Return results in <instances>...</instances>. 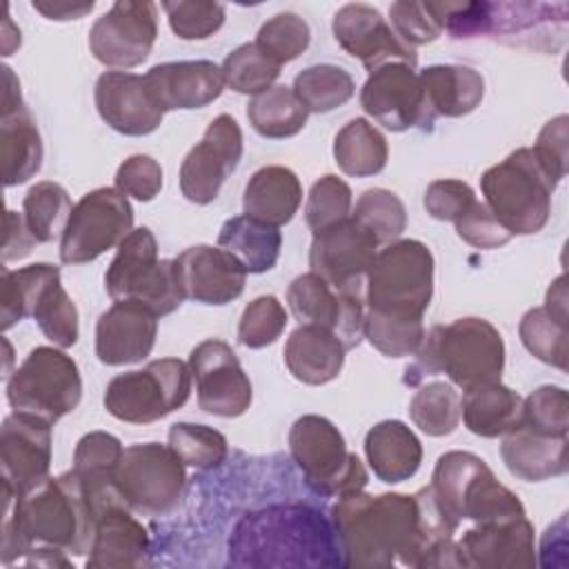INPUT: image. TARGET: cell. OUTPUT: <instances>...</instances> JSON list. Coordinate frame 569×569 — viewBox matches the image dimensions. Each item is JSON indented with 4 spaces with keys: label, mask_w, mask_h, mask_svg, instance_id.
Returning a JSON list of instances; mask_svg holds the SVG:
<instances>
[{
    "label": "cell",
    "mask_w": 569,
    "mask_h": 569,
    "mask_svg": "<svg viewBox=\"0 0 569 569\" xmlns=\"http://www.w3.org/2000/svg\"><path fill=\"white\" fill-rule=\"evenodd\" d=\"M329 518L340 538L345 567L365 569L422 567L427 553L458 529L438 509L429 487L413 496L353 491L338 498Z\"/></svg>",
    "instance_id": "1"
},
{
    "label": "cell",
    "mask_w": 569,
    "mask_h": 569,
    "mask_svg": "<svg viewBox=\"0 0 569 569\" xmlns=\"http://www.w3.org/2000/svg\"><path fill=\"white\" fill-rule=\"evenodd\" d=\"M2 565L24 558L31 547H56L73 556L91 551L96 516L73 469L18 496L2 482Z\"/></svg>",
    "instance_id": "2"
},
{
    "label": "cell",
    "mask_w": 569,
    "mask_h": 569,
    "mask_svg": "<svg viewBox=\"0 0 569 569\" xmlns=\"http://www.w3.org/2000/svg\"><path fill=\"white\" fill-rule=\"evenodd\" d=\"M233 567H345L338 531L325 513L305 502L269 505L244 513L229 538Z\"/></svg>",
    "instance_id": "3"
},
{
    "label": "cell",
    "mask_w": 569,
    "mask_h": 569,
    "mask_svg": "<svg viewBox=\"0 0 569 569\" xmlns=\"http://www.w3.org/2000/svg\"><path fill=\"white\" fill-rule=\"evenodd\" d=\"M416 362L407 367L405 382L418 385L425 376L447 373L462 391L498 382L505 369V342L485 318H458L425 333Z\"/></svg>",
    "instance_id": "4"
},
{
    "label": "cell",
    "mask_w": 569,
    "mask_h": 569,
    "mask_svg": "<svg viewBox=\"0 0 569 569\" xmlns=\"http://www.w3.org/2000/svg\"><path fill=\"white\" fill-rule=\"evenodd\" d=\"M438 509L451 525L487 522L527 516L520 498L500 485L482 458L469 451H447L438 458L431 485Z\"/></svg>",
    "instance_id": "5"
},
{
    "label": "cell",
    "mask_w": 569,
    "mask_h": 569,
    "mask_svg": "<svg viewBox=\"0 0 569 569\" xmlns=\"http://www.w3.org/2000/svg\"><path fill=\"white\" fill-rule=\"evenodd\" d=\"M433 296V256L420 240H393L378 249L367 278V311L422 320Z\"/></svg>",
    "instance_id": "6"
},
{
    "label": "cell",
    "mask_w": 569,
    "mask_h": 569,
    "mask_svg": "<svg viewBox=\"0 0 569 569\" xmlns=\"http://www.w3.org/2000/svg\"><path fill=\"white\" fill-rule=\"evenodd\" d=\"M485 204L511 236L538 233L551 216L556 182L545 173L531 147H520L480 178Z\"/></svg>",
    "instance_id": "7"
},
{
    "label": "cell",
    "mask_w": 569,
    "mask_h": 569,
    "mask_svg": "<svg viewBox=\"0 0 569 569\" xmlns=\"http://www.w3.org/2000/svg\"><path fill=\"white\" fill-rule=\"evenodd\" d=\"M289 451L307 485L320 496L342 498L362 491L369 480L362 460L347 449L338 427L322 416L307 413L291 425Z\"/></svg>",
    "instance_id": "8"
},
{
    "label": "cell",
    "mask_w": 569,
    "mask_h": 569,
    "mask_svg": "<svg viewBox=\"0 0 569 569\" xmlns=\"http://www.w3.org/2000/svg\"><path fill=\"white\" fill-rule=\"evenodd\" d=\"M80 398V369L60 347L31 349L7 380V400L13 411L40 416L51 425L71 413Z\"/></svg>",
    "instance_id": "9"
},
{
    "label": "cell",
    "mask_w": 569,
    "mask_h": 569,
    "mask_svg": "<svg viewBox=\"0 0 569 569\" xmlns=\"http://www.w3.org/2000/svg\"><path fill=\"white\" fill-rule=\"evenodd\" d=\"M191 378L189 365L178 358L151 360L142 369L111 378L104 391V409L122 422H156L189 400Z\"/></svg>",
    "instance_id": "10"
},
{
    "label": "cell",
    "mask_w": 569,
    "mask_h": 569,
    "mask_svg": "<svg viewBox=\"0 0 569 569\" xmlns=\"http://www.w3.org/2000/svg\"><path fill=\"white\" fill-rule=\"evenodd\" d=\"M184 467L169 445L140 442L122 451L113 480L133 511L160 516L180 502L187 485Z\"/></svg>",
    "instance_id": "11"
},
{
    "label": "cell",
    "mask_w": 569,
    "mask_h": 569,
    "mask_svg": "<svg viewBox=\"0 0 569 569\" xmlns=\"http://www.w3.org/2000/svg\"><path fill=\"white\" fill-rule=\"evenodd\" d=\"M133 231L129 198L116 187H100L84 193L71 209L60 236V260L84 264L118 247Z\"/></svg>",
    "instance_id": "12"
},
{
    "label": "cell",
    "mask_w": 569,
    "mask_h": 569,
    "mask_svg": "<svg viewBox=\"0 0 569 569\" xmlns=\"http://www.w3.org/2000/svg\"><path fill=\"white\" fill-rule=\"evenodd\" d=\"M158 36V7L149 0H118L89 31V49L104 67L124 71L142 64Z\"/></svg>",
    "instance_id": "13"
},
{
    "label": "cell",
    "mask_w": 569,
    "mask_h": 569,
    "mask_svg": "<svg viewBox=\"0 0 569 569\" xmlns=\"http://www.w3.org/2000/svg\"><path fill=\"white\" fill-rule=\"evenodd\" d=\"M287 302L300 325H318L333 331L347 351L365 338V291L336 289L309 271L291 280Z\"/></svg>",
    "instance_id": "14"
},
{
    "label": "cell",
    "mask_w": 569,
    "mask_h": 569,
    "mask_svg": "<svg viewBox=\"0 0 569 569\" xmlns=\"http://www.w3.org/2000/svg\"><path fill=\"white\" fill-rule=\"evenodd\" d=\"M360 104L367 116L389 131L431 129L436 120L416 67L405 62H387L369 71L360 91Z\"/></svg>",
    "instance_id": "15"
},
{
    "label": "cell",
    "mask_w": 569,
    "mask_h": 569,
    "mask_svg": "<svg viewBox=\"0 0 569 569\" xmlns=\"http://www.w3.org/2000/svg\"><path fill=\"white\" fill-rule=\"evenodd\" d=\"M189 369L202 411L220 418H238L249 409L253 398L251 380L224 340L207 338L198 342L191 349Z\"/></svg>",
    "instance_id": "16"
},
{
    "label": "cell",
    "mask_w": 569,
    "mask_h": 569,
    "mask_svg": "<svg viewBox=\"0 0 569 569\" xmlns=\"http://www.w3.org/2000/svg\"><path fill=\"white\" fill-rule=\"evenodd\" d=\"M242 158V131L236 118H213L202 140L189 149L180 164V191L193 204H209L218 198L227 176Z\"/></svg>",
    "instance_id": "17"
},
{
    "label": "cell",
    "mask_w": 569,
    "mask_h": 569,
    "mask_svg": "<svg viewBox=\"0 0 569 569\" xmlns=\"http://www.w3.org/2000/svg\"><path fill=\"white\" fill-rule=\"evenodd\" d=\"M378 247V240L349 216L313 233L309 267L336 289L365 291V278Z\"/></svg>",
    "instance_id": "18"
},
{
    "label": "cell",
    "mask_w": 569,
    "mask_h": 569,
    "mask_svg": "<svg viewBox=\"0 0 569 569\" xmlns=\"http://www.w3.org/2000/svg\"><path fill=\"white\" fill-rule=\"evenodd\" d=\"M336 42L353 58H358L369 71L387 62H405L416 67L418 53L409 47L382 13L369 4L351 2L336 11L333 22Z\"/></svg>",
    "instance_id": "19"
},
{
    "label": "cell",
    "mask_w": 569,
    "mask_h": 569,
    "mask_svg": "<svg viewBox=\"0 0 569 569\" xmlns=\"http://www.w3.org/2000/svg\"><path fill=\"white\" fill-rule=\"evenodd\" d=\"M0 462L2 482L16 496L47 480L51 467V422L27 411L9 413L0 431Z\"/></svg>",
    "instance_id": "20"
},
{
    "label": "cell",
    "mask_w": 569,
    "mask_h": 569,
    "mask_svg": "<svg viewBox=\"0 0 569 569\" xmlns=\"http://www.w3.org/2000/svg\"><path fill=\"white\" fill-rule=\"evenodd\" d=\"M158 336V316L142 302L124 298L98 318L96 356L100 362L120 367L144 360Z\"/></svg>",
    "instance_id": "21"
},
{
    "label": "cell",
    "mask_w": 569,
    "mask_h": 569,
    "mask_svg": "<svg viewBox=\"0 0 569 569\" xmlns=\"http://www.w3.org/2000/svg\"><path fill=\"white\" fill-rule=\"evenodd\" d=\"M458 545L467 567L531 569L536 565L533 525L527 516L476 522Z\"/></svg>",
    "instance_id": "22"
},
{
    "label": "cell",
    "mask_w": 569,
    "mask_h": 569,
    "mask_svg": "<svg viewBox=\"0 0 569 569\" xmlns=\"http://www.w3.org/2000/svg\"><path fill=\"white\" fill-rule=\"evenodd\" d=\"M93 98L100 118L122 136H149L164 116L153 102L144 78L131 71H104L96 80Z\"/></svg>",
    "instance_id": "23"
},
{
    "label": "cell",
    "mask_w": 569,
    "mask_h": 569,
    "mask_svg": "<svg viewBox=\"0 0 569 569\" xmlns=\"http://www.w3.org/2000/svg\"><path fill=\"white\" fill-rule=\"evenodd\" d=\"M151 562V542L144 525L124 500L96 511V533L87 558L89 569H131Z\"/></svg>",
    "instance_id": "24"
},
{
    "label": "cell",
    "mask_w": 569,
    "mask_h": 569,
    "mask_svg": "<svg viewBox=\"0 0 569 569\" xmlns=\"http://www.w3.org/2000/svg\"><path fill=\"white\" fill-rule=\"evenodd\" d=\"M184 300L200 305H227L244 291L247 271L220 247L198 244L173 258Z\"/></svg>",
    "instance_id": "25"
},
{
    "label": "cell",
    "mask_w": 569,
    "mask_h": 569,
    "mask_svg": "<svg viewBox=\"0 0 569 569\" xmlns=\"http://www.w3.org/2000/svg\"><path fill=\"white\" fill-rule=\"evenodd\" d=\"M142 78L162 111L202 109L220 98L224 87L222 71L211 60L162 62L151 67Z\"/></svg>",
    "instance_id": "26"
},
{
    "label": "cell",
    "mask_w": 569,
    "mask_h": 569,
    "mask_svg": "<svg viewBox=\"0 0 569 569\" xmlns=\"http://www.w3.org/2000/svg\"><path fill=\"white\" fill-rule=\"evenodd\" d=\"M500 456L507 469L527 482H542L567 473V436H547L518 425L500 445Z\"/></svg>",
    "instance_id": "27"
},
{
    "label": "cell",
    "mask_w": 569,
    "mask_h": 569,
    "mask_svg": "<svg viewBox=\"0 0 569 569\" xmlns=\"http://www.w3.org/2000/svg\"><path fill=\"white\" fill-rule=\"evenodd\" d=\"M282 353L296 380L318 387L338 378L347 349L333 331L318 325H300L287 338Z\"/></svg>",
    "instance_id": "28"
},
{
    "label": "cell",
    "mask_w": 569,
    "mask_h": 569,
    "mask_svg": "<svg viewBox=\"0 0 569 569\" xmlns=\"http://www.w3.org/2000/svg\"><path fill=\"white\" fill-rule=\"evenodd\" d=\"M365 456L378 480L398 485L420 469L422 445L405 422L382 420L367 431Z\"/></svg>",
    "instance_id": "29"
},
{
    "label": "cell",
    "mask_w": 569,
    "mask_h": 569,
    "mask_svg": "<svg viewBox=\"0 0 569 569\" xmlns=\"http://www.w3.org/2000/svg\"><path fill=\"white\" fill-rule=\"evenodd\" d=\"M302 202V184L298 176L282 164H267L258 169L242 196L244 216L267 222L271 227L287 224Z\"/></svg>",
    "instance_id": "30"
},
{
    "label": "cell",
    "mask_w": 569,
    "mask_h": 569,
    "mask_svg": "<svg viewBox=\"0 0 569 569\" xmlns=\"http://www.w3.org/2000/svg\"><path fill=\"white\" fill-rule=\"evenodd\" d=\"M418 76L429 109L436 118L467 116L480 104L485 96L482 76L465 64H431Z\"/></svg>",
    "instance_id": "31"
},
{
    "label": "cell",
    "mask_w": 569,
    "mask_h": 569,
    "mask_svg": "<svg viewBox=\"0 0 569 569\" xmlns=\"http://www.w3.org/2000/svg\"><path fill=\"white\" fill-rule=\"evenodd\" d=\"M160 258H158V242L151 229L140 227L133 229L120 244L118 251L107 267L104 273V289L113 300L138 298L142 289L149 284L151 276L156 273Z\"/></svg>",
    "instance_id": "32"
},
{
    "label": "cell",
    "mask_w": 569,
    "mask_h": 569,
    "mask_svg": "<svg viewBox=\"0 0 569 569\" xmlns=\"http://www.w3.org/2000/svg\"><path fill=\"white\" fill-rule=\"evenodd\" d=\"M522 420V398L498 382L471 387L462 393V422L480 438H498Z\"/></svg>",
    "instance_id": "33"
},
{
    "label": "cell",
    "mask_w": 569,
    "mask_h": 569,
    "mask_svg": "<svg viewBox=\"0 0 569 569\" xmlns=\"http://www.w3.org/2000/svg\"><path fill=\"white\" fill-rule=\"evenodd\" d=\"M218 247L231 253L247 273H264L276 267L282 249V233L278 227L260 222L249 216L229 218L220 233Z\"/></svg>",
    "instance_id": "34"
},
{
    "label": "cell",
    "mask_w": 569,
    "mask_h": 569,
    "mask_svg": "<svg viewBox=\"0 0 569 569\" xmlns=\"http://www.w3.org/2000/svg\"><path fill=\"white\" fill-rule=\"evenodd\" d=\"M42 156L44 147L31 111L24 107L2 116L0 160L4 187H16L33 178L42 167Z\"/></svg>",
    "instance_id": "35"
},
{
    "label": "cell",
    "mask_w": 569,
    "mask_h": 569,
    "mask_svg": "<svg viewBox=\"0 0 569 569\" xmlns=\"http://www.w3.org/2000/svg\"><path fill=\"white\" fill-rule=\"evenodd\" d=\"M333 158L340 171L347 176H376L387 167L389 160L387 138L369 120L353 118L336 133Z\"/></svg>",
    "instance_id": "36"
},
{
    "label": "cell",
    "mask_w": 569,
    "mask_h": 569,
    "mask_svg": "<svg viewBox=\"0 0 569 569\" xmlns=\"http://www.w3.org/2000/svg\"><path fill=\"white\" fill-rule=\"evenodd\" d=\"M309 111L298 100L291 87L276 84L260 96H253L247 104V118L256 133L262 138L280 140L291 138L307 124Z\"/></svg>",
    "instance_id": "37"
},
{
    "label": "cell",
    "mask_w": 569,
    "mask_h": 569,
    "mask_svg": "<svg viewBox=\"0 0 569 569\" xmlns=\"http://www.w3.org/2000/svg\"><path fill=\"white\" fill-rule=\"evenodd\" d=\"M60 278L56 264L36 262L22 269H2L0 282V327L11 329L16 322L33 313V307L42 291Z\"/></svg>",
    "instance_id": "38"
},
{
    "label": "cell",
    "mask_w": 569,
    "mask_h": 569,
    "mask_svg": "<svg viewBox=\"0 0 569 569\" xmlns=\"http://www.w3.org/2000/svg\"><path fill=\"white\" fill-rule=\"evenodd\" d=\"M409 416L422 433L433 438L449 436L462 420V396L451 382H427L413 393Z\"/></svg>",
    "instance_id": "39"
},
{
    "label": "cell",
    "mask_w": 569,
    "mask_h": 569,
    "mask_svg": "<svg viewBox=\"0 0 569 569\" xmlns=\"http://www.w3.org/2000/svg\"><path fill=\"white\" fill-rule=\"evenodd\" d=\"M291 89L309 113H327L351 100L356 82L338 64H311L293 78Z\"/></svg>",
    "instance_id": "40"
},
{
    "label": "cell",
    "mask_w": 569,
    "mask_h": 569,
    "mask_svg": "<svg viewBox=\"0 0 569 569\" xmlns=\"http://www.w3.org/2000/svg\"><path fill=\"white\" fill-rule=\"evenodd\" d=\"M71 209L67 189L51 180L36 182L22 200L24 222L38 242H51L58 233L62 236Z\"/></svg>",
    "instance_id": "41"
},
{
    "label": "cell",
    "mask_w": 569,
    "mask_h": 569,
    "mask_svg": "<svg viewBox=\"0 0 569 569\" xmlns=\"http://www.w3.org/2000/svg\"><path fill=\"white\" fill-rule=\"evenodd\" d=\"M122 442L107 431L84 433L73 451V471L84 489L113 485L116 469L122 458Z\"/></svg>",
    "instance_id": "42"
},
{
    "label": "cell",
    "mask_w": 569,
    "mask_h": 569,
    "mask_svg": "<svg viewBox=\"0 0 569 569\" xmlns=\"http://www.w3.org/2000/svg\"><path fill=\"white\" fill-rule=\"evenodd\" d=\"M220 71L229 89L247 96H260L278 80L280 64L262 53L256 42H244L222 60Z\"/></svg>",
    "instance_id": "43"
},
{
    "label": "cell",
    "mask_w": 569,
    "mask_h": 569,
    "mask_svg": "<svg viewBox=\"0 0 569 569\" xmlns=\"http://www.w3.org/2000/svg\"><path fill=\"white\" fill-rule=\"evenodd\" d=\"M525 349L545 365L567 369V322L553 318L545 307L529 309L518 325Z\"/></svg>",
    "instance_id": "44"
},
{
    "label": "cell",
    "mask_w": 569,
    "mask_h": 569,
    "mask_svg": "<svg viewBox=\"0 0 569 569\" xmlns=\"http://www.w3.org/2000/svg\"><path fill=\"white\" fill-rule=\"evenodd\" d=\"M351 216L378 240V244H389L400 238L407 229V209L402 200L389 189H367L351 211Z\"/></svg>",
    "instance_id": "45"
},
{
    "label": "cell",
    "mask_w": 569,
    "mask_h": 569,
    "mask_svg": "<svg viewBox=\"0 0 569 569\" xmlns=\"http://www.w3.org/2000/svg\"><path fill=\"white\" fill-rule=\"evenodd\" d=\"M31 318L40 331L60 349H69L78 342V309L64 291L60 278L53 280L38 298Z\"/></svg>",
    "instance_id": "46"
},
{
    "label": "cell",
    "mask_w": 569,
    "mask_h": 569,
    "mask_svg": "<svg viewBox=\"0 0 569 569\" xmlns=\"http://www.w3.org/2000/svg\"><path fill=\"white\" fill-rule=\"evenodd\" d=\"M169 447L193 469L220 467L227 458V438L207 425L176 422L169 429Z\"/></svg>",
    "instance_id": "47"
},
{
    "label": "cell",
    "mask_w": 569,
    "mask_h": 569,
    "mask_svg": "<svg viewBox=\"0 0 569 569\" xmlns=\"http://www.w3.org/2000/svg\"><path fill=\"white\" fill-rule=\"evenodd\" d=\"M422 320H405L380 316L373 311L365 313V338L387 358L413 356L425 340Z\"/></svg>",
    "instance_id": "48"
},
{
    "label": "cell",
    "mask_w": 569,
    "mask_h": 569,
    "mask_svg": "<svg viewBox=\"0 0 569 569\" xmlns=\"http://www.w3.org/2000/svg\"><path fill=\"white\" fill-rule=\"evenodd\" d=\"M311 40V29L309 24L298 16V13H276L262 27L258 29L256 44L262 53H267L273 62L280 67L284 62L296 60Z\"/></svg>",
    "instance_id": "49"
},
{
    "label": "cell",
    "mask_w": 569,
    "mask_h": 569,
    "mask_svg": "<svg viewBox=\"0 0 569 569\" xmlns=\"http://www.w3.org/2000/svg\"><path fill=\"white\" fill-rule=\"evenodd\" d=\"M349 216H351L349 184L333 173H327L320 180H316L313 187L309 189L307 204H305V220L309 229L316 233Z\"/></svg>",
    "instance_id": "50"
},
{
    "label": "cell",
    "mask_w": 569,
    "mask_h": 569,
    "mask_svg": "<svg viewBox=\"0 0 569 569\" xmlns=\"http://www.w3.org/2000/svg\"><path fill=\"white\" fill-rule=\"evenodd\" d=\"M287 322L289 316L276 296H258L242 311L238 340L249 349H262L282 336Z\"/></svg>",
    "instance_id": "51"
},
{
    "label": "cell",
    "mask_w": 569,
    "mask_h": 569,
    "mask_svg": "<svg viewBox=\"0 0 569 569\" xmlns=\"http://www.w3.org/2000/svg\"><path fill=\"white\" fill-rule=\"evenodd\" d=\"M520 425L547 433L567 436L569 431V396L562 387L542 385L522 400Z\"/></svg>",
    "instance_id": "52"
},
{
    "label": "cell",
    "mask_w": 569,
    "mask_h": 569,
    "mask_svg": "<svg viewBox=\"0 0 569 569\" xmlns=\"http://www.w3.org/2000/svg\"><path fill=\"white\" fill-rule=\"evenodd\" d=\"M171 31L182 40H204L213 36L224 22V7L220 2L178 0L162 2Z\"/></svg>",
    "instance_id": "53"
},
{
    "label": "cell",
    "mask_w": 569,
    "mask_h": 569,
    "mask_svg": "<svg viewBox=\"0 0 569 569\" xmlns=\"http://www.w3.org/2000/svg\"><path fill=\"white\" fill-rule=\"evenodd\" d=\"M389 18H391V27L393 31L409 44V47H418V44H427L440 38L442 27L440 20L436 18L431 2H393L389 7Z\"/></svg>",
    "instance_id": "54"
},
{
    "label": "cell",
    "mask_w": 569,
    "mask_h": 569,
    "mask_svg": "<svg viewBox=\"0 0 569 569\" xmlns=\"http://www.w3.org/2000/svg\"><path fill=\"white\" fill-rule=\"evenodd\" d=\"M116 189L127 198L149 202L162 189V167L144 153L129 156L116 171Z\"/></svg>",
    "instance_id": "55"
},
{
    "label": "cell",
    "mask_w": 569,
    "mask_h": 569,
    "mask_svg": "<svg viewBox=\"0 0 569 569\" xmlns=\"http://www.w3.org/2000/svg\"><path fill=\"white\" fill-rule=\"evenodd\" d=\"M456 233L476 249H498L507 244L513 236L496 220V216L489 211L485 202L478 198L473 204L453 222Z\"/></svg>",
    "instance_id": "56"
},
{
    "label": "cell",
    "mask_w": 569,
    "mask_h": 569,
    "mask_svg": "<svg viewBox=\"0 0 569 569\" xmlns=\"http://www.w3.org/2000/svg\"><path fill=\"white\" fill-rule=\"evenodd\" d=\"M476 200L473 189L456 178L433 180L425 191V209L431 218L456 222Z\"/></svg>",
    "instance_id": "57"
},
{
    "label": "cell",
    "mask_w": 569,
    "mask_h": 569,
    "mask_svg": "<svg viewBox=\"0 0 569 569\" xmlns=\"http://www.w3.org/2000/svg\"><path fill=\"white\" fill-rule=\"evenodd\" d=\"M567 124H569V118L562 113V116H556L553 120H549L538 138H536V144L531 147L533 156L538 158V162L542 164L545 173L558 184L565 173H567V144H569V131H567Z\"/></svg>",
    "instance_id": "58"
},
{
    "label": "cell",
    "mask_w": 569,
    "mask_h": 569,
    "mask_svg": "<svg viewBox=\"0 0 569 569\" xmlns=\"http://www.w3.org/2000/svg\"><path fill=\"white\" fill-rule=\"evenodd\" d=\"M33 244H38V240L33 238V233L29 231L24 216L7 209L4 211V240H2V262H11V260H20L24 256L31 253Z\"/></svg>",
    "instance_id": "59"
},
{
    "label": "cell",
    "mask_w": 569,
    "mask_h": 569,
    "mask_svg": "<svg viewBox=\"0 0 569 569\" xmlns=\"http://www.w3.org/2000/svg\"><path fill=\"white\" fill-rule=\"evenodd\" d=\"M31 7L49 20H78L93 9V2H60V0H33Z\"/></svg>",
    "instance_id": "60"
},
{
    "label": "cell",
    "mask_w": 569,
    "mask_h": 569,
    "mask_svg": "<svg viewBox=\"0 0 569 569\" xmlns=\"http://www.w3.org/2000/svg\"><path fill=\"white\" fill-rule=\"evenodd\" d=\"M24 565H36V567H73L71 560L67 558V551L56 549V547H31L24 553Z\"/></svg>",
    "instance_id": "61"
},
{
    "label": "cell",
    "mask_w": 569,
    "mask_h": 569,
    "mask_svg": "<svg viewBox=\"0 0 569 569\" xmlns=\"http://www.w3.org/2000/svg\"><path fill=\"white\" fill-rule=\"evenodd\" d=\"M553 318L567 322V284H565V276H558L551 287L547 289V298L542 305Z\"/></svg>",
    "instance_id": "62"
},
{
    "label": "cell",
    "mask_w": 569,
    "mask_h": 569,
    "mask_svg": "<svg viewBox=\"0 0 569 569\" xmlns=\"http://www.w3.org/2000/svg\"><path fill=\"white\" fill-rule=\"evenodd\" d=\"M2 78H4V93H2V116L13 113L24 109L22 96H20V82L16 78V73L11 71V67H2Z\"/></svg>",
    "instance_id": "63"
},
{
    "label": "cell",
    "mask_w": 569,
    "mask_h": 569,
    "mask_svg": "<svg viewBox=\"0 0 569 569\" xmlns=\"http://www.w3.org/2000/svg\"><path fill=\"white\" fill-rule=\"evenodd\" d=\"M20 47V29L13 24L9 16V7H4L2 18V56H11Z\"/></svg>",
    "instance_id": "64"
}]
</instances>
